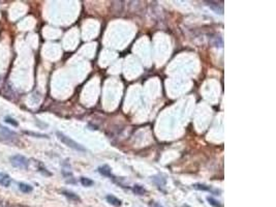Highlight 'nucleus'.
I'll list each match as a JSON object with an SVG mask.
<instances>
[{
	"label": "nucleus",
	"instance_id": "2",
	"mask_svg": "<svg viewBox=\"0 0 276 207\" xmlns=\"http://www.w3.org/2000/svg\"><path fill=\"white\" fill-rule=\"evenodd\" d=\"M56 135H57L58 139L60 140V141L62 142L63 144H65L66 146H68V147H70V148L77 150V151H82V152L86 151V149L84 148L82 145H80L79 143H77L76 141H73V139H70V137L65 136V135H64V134H62V133L57 132V133H56Z\"/></svg>",
	"mask_w": 276,
	"mask_h": 207
},
{
	"label": "nucleus",
	"instance_id": "8",
	"mask_svg": "<svg viewBox=\"0 0 276 207\" xmlns=\"http://www.w3.org/2000/svg\"><path fill=\"white\" fill-rule=\"evenodd\" d=\"M132 191H134V193H135V194L140 195V196H142V195L146 194V192H147L146 189L143 188L142 186H140V184H135V186H134V188H132Z\"/></svg>",
	"mask_w": 276,
	"mask_h": 207
},
{
	"label": "nucleus",
	"instance_id": "10",
	"mask_svg": "<svg viewBox=\"0 0 276 207\" xmlns=\"http://www.w3.org/2000/svg\"><path fill=\"white\" fill-rule=\"evenodd\" d=\"M193 188L194 189H199V191H206V192H210L211 188L206 184H202V183H194L193 186Z\"/></svg>",
	"mask_w": 276,
	"mask_h": 207
},
{
	"label": "nucleus",
	"instance_id": "9",
	"mask_svg": "<svg viewBox=\"0 0 276 207\" xmlns=\"http://www.w3.org/2000/svg\"><path fill=\"white\" fill-rule=\"evenodd\" d=\"M19 189L21 192H23V193H30L31 191L33 189V188L31 186H29V184L27 183H19Z\"/></svg>",
	"mask_w": 276,
	"mask_h": 207
},
{
	"label": "nucleus",
	"instance_id": "15",
	"mask_svg": "<svg viewBox=\"0 0 276 207\" xmlns=\"http://www.w3.org/2000/svg\"><path fill=\"white\" fill-rule=\"evenodd\" d=\"M152 207H164V206L161 205V204H158V203H154V204H153V206H152Z\"/></svg>",
	"mask_w": 276,
	"mask_h": 207
},
{
	"label": "nucleus",
	"instance_id": "4",
	"mask_svg": "<svg viewBox=\"0 0 276 207\" xmlns=\"http://www.w3.org/2000/svg\"><path fill=\"white\" fill-rule=\"evenodd\" d=\"M207 5H208L212 11H214L216 14H220L222 15L223 14V6L222 4L220 3V2H217V1H206Z\"/></svg>",
	"mask_w": 276,
	"mask_h": 207
},
{
	"label": "nucleus",
	"instance_id": "13",
	"mask_svg": "<svg viewBox=\"0 0 276 207\" xmlns=\"http://www.w3.org/2000/svg\"><path fill=\"white\" fill-rule=\"evenodd\" d=\"M207 200H208V202L210 203V205H212L213 207H222V206H221V204H220V202L217 201V200H215V199L212 198V197H208V198H207Z\"/></svg>",
	"mask_w": 276,
	"mask_h": 207
},
{
	"label": "nucleus",
	"instance_id": "6",
	"mask_svg": "<svg viewBox=\"0 0 276 207\" xmlns=\"http://www.w3.org/2000/svg\"><path fill=\"white\" fill-rule=\"evenodd\" d=\"M107 201L109 202L111 205L115 206V207H120L122 204L121 200H119L118 198H116L115 196H113V195H109V196H107Z\"/></svg>",
	"mask_w": 276,
	"mask_h": 207
},
{
	"label": "nucleus",
	"instance_id": "1",
	"mask_svg": "<svg viewBox=\"0 0 276 207\" xmlns=\"http://www.w3.org/2000/svg\"><path fill=\"white\" fill-rule=\"evenodd\" d=\"M18 135L13 130L0 124V141L5 143H15L18 141Z\"/></svg>",
	"mask_w": 276,
	"mask_h": 207
},
{
	"label": "nucleus",
	"instance_id": "12",
	"mask_svg": "<svg viewBox=\"0 0 276 207\" xmlns=\"http://www.w3.org/2000/svg\"><path fill=\"white\" fill-rule=\"evenodd\" d=\"M62 194L64 195L65 197H67V198L71 199V200H76V201H80V198L77 196L76 194L71 193V192H67V191H63Z\"/></svg>",
	"mask_w": 276,
	"mask_h": 207
},
{
	"label": "nucleus",
	"instance_id": "7",
	"mask_svg": "<svg viewBox=\"0 0 276 207\" xmlns=\"http://www.w3.org/2000/svg\"><path fill=\"white\" fill-rule=\"evenodd\" d=\"M11 182V179L8 175L6 174H1L0 175V184L3 186H9Z\"/></svg>",
	"mask_w": 276,
	"mask_h": 207
},
{
	"label": "nucleus",
	"instance_id": "5",
	"mask_svg": "<svg viewBox=\"0 0 276 207\" xmlns=\"http://www.w3.org/2000/svg\"><path fill=\"white\" fill-rule=\"evenodd\" d=\"M98 172H99L100 174L103 175V176L106 177H110V178H113L114 179V176L112 175V172H111V168L108 165H103V166H100L99 168H98Z\"/></svg>",
	"mask_w": 276,
	"mask_h": 207
},
{
	"label": "nucleus",
	"instance_id": "11",
	"mask_svg": "<svg viewBox=\"0 0 276 207\" xmlns=\"http://www.w3.org/2000/svg\"><path fill=\"white\" fill-rule=\"evenodd\" d=\"M80 181L83 186H91L94 184V181L91 180L90 178H87V177H81Z\"/></svg>",
	"mask_w": 276,
	"mask_h": 207
},
{
	"label": "nucleus",
	"instance_id": "3",
	"mask_svg": "<svg viewBox=\"0 0 276 207\" xmlns=\"http://www.w3.org/2000/svg\"><path fill=\"white\" fill-rule=\"evenodd\" d=\"M11 164L13 165L15 168L19 169H27L29 166L28 159L21 154H16L11 157Z\"/></svg>",
	"mask_w": 276,
	"mask_h": 207
},
{
	"label": "nucleus",
	"instance_id": "14",
	"mask_svg": "<svg viewBox=\"0 0 276 207\" xmlns=\"http://www.w3.org/2000/svg\"><path fill=\"white\" fill-rule=\"evenodd\" d=\"M5 122L9 123V124H11V125H14V126H18V122H17L15 119H13L11 117H5Z\"/></svg>",
	"mask_w": 276,
	"mask_h": 207
}]
</instances>
